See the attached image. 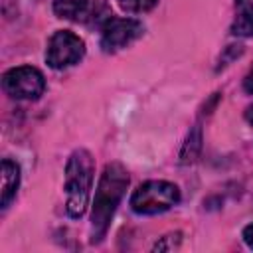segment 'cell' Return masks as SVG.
Listing matches in <instances>:
<instances>
[{
  "instance_id": "obj_1",
  "label": "cell",
  "mask_w": 253,
  "mask_h": 253,
  "mask_svg": "<svg viewBox=\"0 0 253 253\" xmlns=\"http://www.w3.org/2000/svg\"><path fill=\"white\" fill-rule=\"evenodd\" d=\"M128 186V172L123 164L111 162L105 166L101 180L95 190V200H93V213H91V241L99 243L115 215L117 206L121 204L125 190Z\"/></svg>"
},
{
  "instance_id": "obj_2",
  "label": "cell",
  "mask_w": 253,
  "mask_h": 253,
  "mask_svg": "<svg viewBox=\"0 0 253 253\" xmlns=\"http://www.w3.org/2000/svg\"><path fill=\"white\" fill-rule=\"evenodd\" d=\"M93 172L95 162L85 148H79L69 156L65 164V210L71 217H81L87 210L93 186Z\"/></svg>"
},
{
  "instance_id": "obj_3",
  "label": "cell",
  "mask_w": 253,
  "mask_h": 253,
  "mask_svg": "<svg viewBox=\"0 0 253 253\" xmlns=\"http://www.w3.org/2000/svg\"><path fill=\"white\" fill-rule=\"evenodd\" d=\"M180 202V190L166 180H148L140 184L130 198V208L140 215H154L170 210Z\"/></svg>"
},
{
  "instance_id": "obj_4",
  "label": "cell",
  "mask_w": 253,
  "mask_h": 253,
  "mask_svg": "<svg viewBox=\"0 0 253 253\" xmlns=\"http://www.w3.org/2000/svg\"><path fill=\"white\" fill-rule=\"evenodd\" d=\"M83 55H85L83 40L69 30H57L47 42L45 61L51 69H65L69 65H75Z\"/></svg>"
},
{
  "instance_id": "obj_5",
  "label": "cell",
  "mask_w": 253,
  "mask_h": 253,
  "mask_svg": "<svg viewBox=\"0 0 253 253\" xmlns=\"http://www.w3.org/2000/svg\"><path fill=\"white\" fill-rule=\"evenodd\" d=\"M4 91L12 99H24V101H34L38 99L43 89H45V79L40 69L22 65V67H12L4 73L2 77Z\"/></svg>"
},
{
  "instance_id": "obj_6",
  "label": "cell",
  "mask_w": 253,
  "mask_h": 253,
  "mask_svg": "<svg viewBox=\"0 0 253 253\" xmlns=\"http://www.w3.org/2000/svg\"><path fill=\"white\" fill-rule=\"evenodd\" d=\"M142 24L130 18H107L101 28V47L103 51H119L130 45L142 36Z\"/></svg>"
},
{
  "instance_id": "obj_7",
  "label": "cell",
  "mask_w": 253,
  "mask_h": 253,
  "mask_svg": "<svg viewBox=\"0 0 253 253\" xmlns=\"http://www.w3.org/2000/svg\"><path fill=\"white\" fill-rule=\"evenodd\" d=\"M20 186V166L16 162H12L10 158L2 160V198H0V206L2 210H6L10 206V202L16 198Z\"/></svg>"
},
{
  "instance_id": "obj_8",
  "label": "cell",
  "mask_w": 253,
  "mask_h": 253,
  "mask_svg": "<svg viewBox=\"0 0 253 253\" xmlns=\"http://www.w3.org/2000/svg\"><path fill=\"white\" fill-rule=\"evenodd\" d=\"M231 34L241 38L253 36V0H235V18Z\"/></svg>"
},
{
  "instance_id": "obj_9",
  "label": "cell",
  "mask_w": 253,
  "mask_h": 253,
  "mask_svg": "<svg viewBox=\"0 0 253 253\" xmlns=\"http://www.w3.org/2000/svg\"><path fill=\"white\" fill-rule=\"evenodd\" d=\"M87 10L89 0H53V12L63 20H79Z\"/></svg>"
},
{
  "instance_id": "obj_10",
  "label": "cell",
  "mask_w": 253,
  "mask_h": 253,
  "mask_svg": "<svg viewBox=\"0 0 253 253\" xmlns=\"http://www.w3.org/2000/svg\"><path fill=\"white\" fill-rule=\"evenodd\" d=\"M200 148H202V128L200 126H194L182 146V152H180V162L182 164H190L198 158L200 154Z\"/></svg>"
},
{
  "instance_id": "obj_11",
  "label": "cell",
  "mask_w": 253,
  "mask_h": 253,
  "mask_svg": "<svg viewBox=\"0 0 253 253\" xmlns=\"http://www.w3.org/2000/svg\"><path fill=\"white\" fill-rule=\"evenodd\" d=\"M158 4V0H119V6L126 12L132 14H140V12H148Z\"/></svg>"
},
{
  "instance_id": "obj_12",
  "label": "cell",
  "mask_w": 253,
  "mask_h": 253,
  "mask_svg": "<svg viewBox=\"0 0 253 253\" xmlns=\"http://www.w3.org/2000/svg\"><path fill=\"white\" fill-rule=\"evenodd\" d=\"M243 87H245L247 93L253 95V65H251V69L247 71V75H245V79H243Z\"/></svg>"
},
{
  "instance_id": "obj_13",
  "label": "cell",
  "mask_w": 253,
  "mask_h": 253,
  "mask_svg": "<svg viewBox=\"0 0 253 253\" xmlns=\"http://www.w3.org/2000/svg\"><path fill=\"white\" fill-rule=\"evenodd\" d=\"M243 241L247 243V247L253 249V223H249V225L243 229Z\"/></svg>"
},
{
  "instance_id": "obj_14",
  "label": "cell",
  "mask_w": 253,
  "mask_h": 253,
  "mask_svg": "<svg viewBox=\"0 0 253 253\" xmlns=\"http://www.w3.org/2000/svg\"><path fill=\"white\" fill-rule=\"evenodd\" d=\"M245 119H247V123H249V125H253V105H251V107H247V111H245Z\"/></svg>"
}]
</instances>
